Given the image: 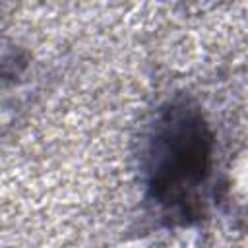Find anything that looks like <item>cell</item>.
Listing matches in <instances>:
<instances>
[{"mask_svg": "<svg viewBox=\"0 0 248 248\" xmlns=\"http://www.w3.org/2000/svg\"><path fill=\"white\" fill-rule=\"evenodd\" d=\"M215 149V132L194 99L176 95L155 110L141 176L145 200L165 227H192L207 215Z\"/></svg>", "mask_w": 248, "mask_h": 248, "instance_id": "6da1fadb", "label": "cell"}]
</instances>
